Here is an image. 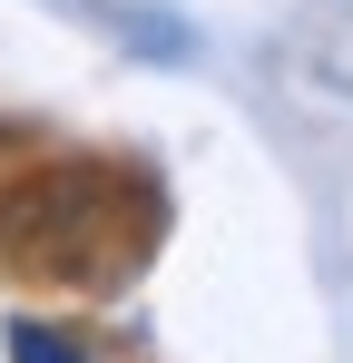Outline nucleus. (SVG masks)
<instances>
[{
	"mask_svg": "<svg viewBox=\"0 0 353 363\" xmlns=\"http://www.w3.org/2000/svg\"><path fill=\"white\" fill-rule=\"evenodd\" d=\"M157 245V196L108 157H40L0 186V275L50 285H128Z\"/></svg>",
	"mask_w": 353,
	"mask_h": 363,
	"instance_id": "nucleus-1",
	"label": "nucleus"
},
{
	"mask_svg": "<svg viewBox=\"0 0 353 363\" xmlns=\"http://www.w3.org/2000/svg\"><path fill=\"white\" fill-rule=\"evenodd\" d=\"M10 363H89V354H79V344H69L59 324H40V314H20V324H10Z\"/></svg>",
	"mask_w": 353,
	"mask_h": 363,
	"instance_id": "nucleus-2",
	"label": "nucleus"
}]
</instances>
